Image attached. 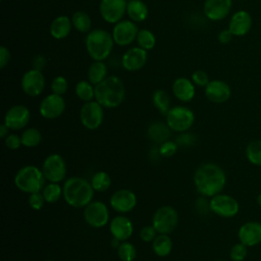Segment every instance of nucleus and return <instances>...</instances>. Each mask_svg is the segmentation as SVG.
Returning <instances> with one entry per match:
<instances>
[{
  "label": "nucleus",
  "mask_w": 261,
  "mask_h": 261,
  "mask_svg": "<svg viewBox=\"0 0 261 261\" xmlns=\"http://www.w3.org/2000/svg\"><path fill=\"white\" fill-rule=\"evenodd\" d=\"M193 180L201 196L211 198L223 191L226 184V174L218 164L207 162L196 169Z\"/></svg>",
  "instance_id": "f257e3e1"
},
{
  "label": "nucleus",
  "mask_w": 261,
  "mask_h": 261,
  "mask_svg": "<svg viewBox=\"0 0 261 261\" xmlns=\"http://www.w3.org/2000/svg\"><path fill=\"white\" fill-rule=\"evenodd\" d=\"M62 190L63 199L73 208H85L93 201L95 193L91 182L81 176H71L65 179Z\"/></svg>",
  "instance_id": "f03ea898"
},
{
  "label": "nucleus",
  "mask_w": 261,
  "mask_h": 261,
  "mask_svg": "<svg viewBox=\"0 0 261 261\" xmlns=\"http://www.w3.org/2000/svg\"><path fill=\"white\" fill-rule=\"evenodd\" d=\"M124 96V85L118 76H107L95 86V99L105 108L118 107L123 102Z\"/></svg>",
  "instance_id": "7ed1b4c3"
},
{
  "label": "nucleus",
  "mask_w": 261,
  "mask_h": 261,
  "mask_svg": "<svg viewBox=\"0 0 261 261\" xmlns=\"http://www.w3.org/2000/svg\"><path fill=\"white\" fill-rule=\"evenodd\" d=\"M113 43L112 35L101 29L91 31L86 38L88 54L95 61H103L106 59L112 51Z\"/></svg>",
  "instance_id": "20e7f679"
},
{
  "label": "nucleus",
  "mask_w": 261,
  "mask_h": 261,
  "mask_svg": "<svg viewBox=\"0 0 261 261\" xmlns=\"http://www.w3.org/2000/svg\"><path fill=\"white\" fill-rule=\"evenodd\" d=\"M45 180L42 169L36 165H24L14 175L15 187L29 195L41 192L45 186Z\"/></svg>",
  "instance_id": "39448f33"
},
{
  "label": "nucleus",
  "mask_w": 261,
  "mask_h": 261,
  "mask_svg": "<svg viewBox=\"0 0 261 261\" xmlns=\"http://www.w3.org/2000/svg\"><path fill=\"white\" fill-rule=\"evenodd\" d=\"M165 117L169 128L177 133L187 132L195 122L194 112L186 106L171 107L166 113Z\"/></svg>",
  "instance_id": "423d86ee"
},
{
  "label": "nucleus",
  "mask_w": 261,
  "mask_h": 261,
  "mask_svg": "<svg viewBox=\"0 0 261 261\" xmlns=\"http://www.w3.org/2000/svg\"><path fill=\"white\" fill-rule=\"evenodd\" d=\"M178 224V213L169 205L159 207L153 214L152 225L158 233L169 234Z\"/></svg>",
  "instance_id": "0eeeda50"
},
{
  "label": "nucleus",
  "mask_w": 261,
  "mask_h": 261,
  "mask_svg": "<svg viewBox=\"0 0 261 261\" xmlns=\"http://www.w3.org/2000/svg\"><path fill=\"white\" fill-rule=\"evenodd\" d=\"M209 208L217 216L222 218L234 217L240 211V204L232 196L219 193L209 200Z\"/></svg>",
  "instance_id": "6e6552de"
},
{
  "label": "nucleus",
  "mask_w": 261,
  "mask_h": 261,
  "mask_svg": "<svg viewBox=\"0 0 261 261\" xmlns=\"http://www.w3.org/2000/svg\"><path fill=\"white\" fill-rule=\"evenodd\" d=\"M42 171L46 180L50 182H61L66 175V163L63 157L59 154L53 153L48 155L43 164Z\"/></svg>",
  "instance_id": "1a4fd4ad"
},
{
  "label": "nucleus",
  "mask_w": 261,
  "mask_h": 261,
  "mask_svg": "<svg viewBox=\"0 0 261 261\" xmlns=\"http://www.w3.org/2000/svg\"><path fill=\"white\" fill-rule=\"evenodd\" d=\"M104 119L103 106L97 101L85 102L80 110V120L83 126L90 130L99 128Z\"/></svg>",
  "instance_id": "9d476101"
},
{
  "label": "nucleus",
  "mask_w": 261,
  "mask_h": 261,
  "mask_svg": "<svg viewBox=\"0 0 261 261\" xmlns=\"http://www.w3.org/2000/svg\"><path fill=\"white\" fill-rule=\"evenodd\" d=\"M84 219L94 228L104 227L109 221V210L102 201H92L84 208Z\"/></svg>",
  "instance_id": "9b49d317"
},
{
  "label": "nucleus",
  "mask_w": 261,
  "mask_h": 261,
  "mask_svg": "<svg viewBox=\"0 0 261 261\" xmlns=\"http://www.w3.org/2000/svg\"><path fill=\"white\" fill-rule=\"evenodd\" d=\"M136 194L128 189H120L115 191L110 199L109 204L111 208L118 213H128L137 205Z\"/></svg>",
  "instance_id": "f8f14e48"
},
{
  "label": "nucleus",
  "mask_w": 261,
  "mask_h": 261,
  "mask_svg": "<svg viewBox=\"0 0 261 261\" xmlns=\"http://www.w3.org/2000/svg\"><path fill=\"white\" fill-rule=\"evenodd\" d=\"M31 119V112L24 105H13L4 115V123L12 130L22 129Z\"/></svg>",
  "instance_id": "ddd939ff"
},
{
  "label": "nucleus",
  "mask_w": 261,
  "mask_h": 261,
  "mask_svg": "<svg viewBox=\"0 0 261 261\" xmlns=\"http://www.w3.org/2000/svg\"><path fill=\"white\" fill-rule=\"evenodd\" d=\"M65 110V101L62 96L50 94L46 96L40 103L39 112L46 119H55L59 117Z\"/></svg>",
  "instance_id": "4468645a"
},
{
  "label": "nucleus",
  "mask_w": 261,
  "mask_h": 261,
  "mask_svg": "<svg viewBox=\"0 0 261 261\" xmlns=\"http://www.w3.org/2000/svg\"><path fill=\"white\" fill-rule=\"evenodd\" d=\"M21 89L30 97L39 96L45 88V77L41 70L32 68L21 77Z\"/></svg>",
  "instance_id": "2eb2a0df"
},
{
  "label": "nucleus",
  "mask_w": 261,
  "mask_h": 261,
  "mask_svg": "<svg viewBox=\"0 0 261 261\" xmlns=\"http://www.w3.org/2000/svg\"><path fill=\"white\" fill-rule=\"evenodd\" d=\"M125 0H101L99 10L102 18L109 23L120 21L126 11Z\"/></svg>",
  "instance_id": "dca6fc26"
},
{
  "label": "nucleus",
  "mask_w": 261,
  "mask_h": 261,
  "mask_svg": "<svg viewBox=\"0 0 261 261\" xmlns=\"http://www.w3.org/2000/svg\"><path fill=\"white\" fill-rule=\"evenodd\" d=\"M138 33V27L133 20H120L113 27L111 35L115 44L126 46L137 39Z\"/></svg>",
  "instance_id": "f3484780"
},
{
  "label": "nucleus",
  "mask_w": 261,
  "mask_h": 261,
  "mask_svg": "<svg viewBox=\"0 0 261 261\" xmlns=\"http://www.w3.org/2000/svg\"><path fill=\"white\" fill-rule=\"evenodd\" d=\"M238 239L249 248L261 244V222L247 221L243 223L239 228Z\"/></svg>",
  "instance_id": "a211bd4d"
},
{
  "label": "nucleus",
  "mask_w": 261,
  "mask_h": 261,
  "mask_svg": "<svg viewBox=\"0 0 261 261\" xmlns=\"http://www.w3.org/2000/svg\"><path fill=\"white\" fill-rule=\"evenodd\" d=\"M232 0H205L204 14L213 21L225 18L230 12Z\"/></svg>",
  "instance_id": "6ab92c4d"
},
{
  "label": "nucleus",
  "mask_w": 261,
  "mask_h": 261,
  "mask_svg": "<svg viewBox=\"0 0 261 261\" xmlns=\"http://www.w3.org/2000/svg\"><path fill=\"white\" fill-rule=\"evenodd\" d=\"M231 95V90L228 84L221 80H213L208 83L205 87L206 98L213 103H224Z\"/></svg>",
  "instance_id": "aec40b11"
},
{
  "label": "nucleus",
  "mask_w": 261,
  "mask_h": 261,
  "mask_svg": "<svg viewBox=\"0 0 261 261\" xmlns=\"http://www.w3.org/2000/svg\"><path fill=\"white\" fill-rule=\"evenodd\" d=\"M109 230L113 238L123 242L127 241L132 237L134 232V225L128 217L117 215L111 219L109 223Z\"/></svg>",
  "instance_id": "412c9836"
},
{
  "label": "nucleus",
  "mask_w": 261,
  "mask_h": 261,
  "mask_svg": "<svg viewBox=\"0 0 261 261\" xmlns=\"http://www.w3.org/2000/svg\"><path fill=\"white\" fill-rule=\"evenodd\" d=\"M252 28V16L246 10L234 12L228 22V30L236 37L247 35Z\"/></svg>",
  "instance_id": "4be33fe9"
},
{
  "label": "nucleus",
  "mask_w": 261,
  "mask_h": 261,
  "mask_svg": "<svg viewBox=\"0 0 261 261\" xmlns=\"http://www.w3.org/2000/svg\"><path fill=\"white\" fill-rule=\"evenodd\" d=\"M147 51L141 47H134L124 52L121 58L122 67L128 71L141 69L147 61Z\"/></svg>",
  "instance_id": "5701e85b"
},
{
  "label": "nucleus",
  "mask_w": 261,
  "mask_h": 261,
  "mask_svg": "<svg viewBox=\"0 0 261 261\" xmlns=\"http://www.w3.org/2000/svg\"><path fill=\"white\" fill-rule=\"evenodd\" d=\"M172 93L181 102H190L196 94L195 84L187 77H178L172 84Z\"/></svg>",
  "instance_id": "b1692460"
},
{
  "label": "nucleus",
  "mask_w": 261,
  "mask_h": 261,
  "mask_svg": "<svg viewBox=\"0 0 261 261\" xmlns=\"http://www.w3.org/2000/svg\"><path fill=\"white\" fill-rule=\"evenodd\" d=\"M71 20L65 16L60 15L53 19L50 24V34L54 39L60 40L67 37L71 31Z\"/></svg>",
  "instance_id": "393cba45"
},
{
  "label": "nucleus",
  "mask_w": 261,
  "mask_h": 261,
  "mask_svg": "<svg viewBox=\"0 0 261 261\" xmlns=\"http://www.w3.org/2000/svg\"><path fill=\"white\" fill-rule=\"evenodd\" d=\"M170 130L171 129L169 128V126L167 125L166 122L164 123L161 121H156L149 125V127L147 129V136L153 142L162 144V143L168 141V139L170 137Z\"/></svg>",
  "instance_id": "a878e982"
},
{
  "label": "nucleus",
  "mask_w": 261,
  "mask_h": 261,
  "mask_svg": "<svg viewBox=\"0 0 261 261\" xmlns=\"http://www.w3.org/2000/svg\"><path fill=\"white\" fill-rule=\"evenodd\" d=\"M151 244L153 252L158 257H166L171 253L172 241L169 234L158 233Z\"/></svg>",
  "instance_id": "bb28decb"
},
{
  "label": "nucleus",
  "mask_w": 261,
  "mask_h": 261,
  "mask_svg": "<svg viewBox=\"0 0 261 261\" xmlns=\"http://www.w3.org/2000/svg\"><path fill=\"white\" fill-rule=\"evenodd\" d=\"M126 13L133 21L140 22L147 18L148 7L141 0H130L126 5Z\"/></svg>",
  "instance_id": "cd10ccee"
},
{
  "label": "nucleus",
  "mask_w": 261,
  "mask_h": 261,
  "mask_svg": "<svg viewBox=\"0 0 261 261\" xmlns=\"http://www.w3.org/2000/svg\"><path fill=\"white\" fill-rule=\"evenodd\" d=\"M107 66L103 61H94L88 69V79L92 85H98L107 76Z\"/></svg>",
  "instance_id": "c85d7f7f"
},
{
  "label": "nucleus",
  "mask_w": 261,
  "mask_h": 261,
  "mask_svg": "<svg viewBox=\"0 0 261 261\" xmlns=\"http://www.w3.org/2000/svg\"><path fill=\"white\" fill-rule=\"evenodd\" d=\"M46 203L53 204L59 201L61 197H63V190L62 187L58 182H48L44 186L43 190L41 191Z\"/></svg>",
  "instance_id": "c756f323"
},
{
  "label": "nucleus",
  "mask_w": 261,
  "mask_h": 261,
  "mask_svg": "<svg viewBox=\"0 0 261 261\" xmlns=\"http://www.w3.org/2000/svg\"><path fill=\"white\" fill-rule=\"evenodd\" d=\"M152 102L156 109L163 115H166L170 109V97L164 90H156L152 95Z\"/></svg>",
  "instance_id": "7c9ffc66"
},
{
  "label": "nucleus",
  "mask_w": 261,
  "mask_h": 261,
  "mask_svg": "<svg viewBox=\"0 0 261 261\" xmlns=\"http://www.w3.org/2000/svg\"><path fill=\"white\" fill-rule=\"evenodd\" d=\"M245 154L251 164L261 167V140L251 141L246 147Z\"/></svg>",
  "instance_id": "2f4dec72"
},
{
  "label": "nucleus",
  "mask_w": 261,
  "mask_h": 261,
  "mask_svg": "<svg viewBox=\"0 0 261 261\" xmlns=\"http://www.w3.org/2000/svg\"><path fill=\"white\" fill-rule=\"evenodd\" d=\"M20 139L22 146L27 148H35L40 145L42 141V134L36 127H28L21 133Z\"/></svg>",
  "instance_id": "473e14b6"
},
{
  "label": "nucleus",
  "mask_w": 261,
  "mask_h": 261,
  "mask_svg": "<svg viewBox=\"0 0 261 261\" xmlns=\"http://www.w3.org/2000/svg\"><path fill=\"white\" fill-rule=\"evenodd\" d=\"M90 182H91L95 192L102 193V192L107 191L110 188L111 178H110V176L107 172L100 170V171L95 172L92 175Z\"/></svg>",
  "instance_id": "72a5a7b5"
},
{
  "label": "nucleus",
  "mask_w": 261,
  "mask_h": 261,
  "mask_svg": "<svg viewBox=\"0 0 261 261\" xmlns=\"http://www.w3.org/2000/svg\"><path fill=\"white\" fill-rule=\"evenodd\" d=\"M71 23L74 29L81 33H88L92 27V20L85 11H75L71 17Z\"/></svg>",
  "instance_id": "f704fd0d"
},
{
  "label": "nucleus",
  "mask_w": 261,
  "mask_h": 261,
  "mask_svg": "<svg viewBox=\"0 0 261 261\" xmlns=\"http://www.w3.org/2000/svg\"><path fill=\"white\" fill-rule=\"evenodd\" d=\"M75 94L77 98L84 102L92 101L95 98V88L88 81H81L75 86Z\"/></svg>",
  "instance_id": "c9c22d12"
},
{
  "label": "nucleus",
  "mask_w": 261,
  "mask_h": 261,
  "mask_svg": "<svg viewBox=\"0 0 261 261\" xmlns=\"http://www.w3.org/2000/svg\"><path fill=\"white\" fill-rule=\"evenodd\" d=\"M137 42H138L139 47L148 51V50L153 49V47L155 46L156 38L151 31L143 29V30H140L138 33Z\"/></svg>",
  "instance_id": "e433bc0d"
},
{
  "label": "nucleus",
  "mask_w": 261,
  "mask_h": 261,
  "mask_svg": "<svg viewBox=\"0 0 261 261\" xmlns=\"http://www.w3.org/2000/svg\"><path fill=\"white\" fill-rule=\"evenodd\" d=\"M117 255L121 261H134L137 257V249L132 243L123 241L117 248Z\"/></svg>",
  "instance_id": "4c0bfd02"
},
{
  "label": "nucleus",
  "mask_w": 261,
  "mask_h": 261,
  "mask_svg": "<svg viewBox=\"0 0 261 261\" xmlns=\"http://www.w3.org/2000/svg\"><path fill=\"white\" fill-rule=\"evenodd\" d=\"M248 248L243 243L234 244L229 250V258L231 261H244L248 255Z\"/></svg>",
  "instance_id": "58836bf2"
},
{
  "label": "nucleus",
  "mask_w": 261,
  "mask_h": 261,
  "mask_svg": "<svg viewBox=\"0 0 261 261\" xmlns=\"http://www.w3.org/2000/svg\"><path fill=\"white\" fill-rule=\"evenodd\" d=\"M67 81L64 76L62 75H58V76H55L53 79V81L51 82V90H52V93L54 94H57V95H60L62 96L63 94H65V92L67 91Z\"/></svg>",
  "instance_id": "ea45409f"
},
{
  "label": "nucleus",
  "mask_w": 261,
  "mask_h": 261,
  "mask_svg": "<svg viewBox=\"0 0 261 261\" xmlns=\"http://www.w3.org/2000/svg\"><path fill=\"white\" fill-rule=\"evenodd\" d=\"M177 148H178V145L176 144V142H172L168 140L160 144L159 153L162 157H171L176 153Z\"/></svg>",
  "instance_id": "a19ab883"
},
{
  "label": "nucleus",
  "mask_w": 261,
  "mask_h": 261,
  "mask_svg": "<svg viewBox=\"0 0 261 261\" xmlns=\"http://www.w3.org/2000/svg\"><path fill=\"white\" fill-rule=\"evenodd\" d=\"M46 203L42 192H36L33 194H30L29 196V205L33 210H41Z\"/></svg>",
  "instance_id": "79ce46f5"
},
{
  "label": "nucleus",
  "mask_w": 261,
  "mask_h": 261,
  "mask_svg": "<svg viewBox=\"0 0 261 261\" xmlns=\"http://www.w3.org/2000/svg\"><path fill=\"white\" fill-rule=\"evenodd\" d=\"M158 232L153 225H146L140 230V239L145 243H152Z\"/></svg>",
  "instance_id": "37998d69"
},
{
  "label": "nucleus",
  "mask_w": 261,
  "mask_h": 261,
  "mask_svg": "<svg viewBox=\"0 0 261 261\" xmlns=\"http://www.w3.org/2000/svg\"><path fill=\"white\" fill-rule=\"evenodd\" d=\"M192 82L198 87H206L208 85L209 76L203 70H196L192 73Z\"/></svg>",
  "instance_id": "c03bdc74"
},
{
  "label": "nucleus",
  "mask_w": 261,
  "mask_h": 261,
  "mask_svg": "<svg viewBox=\"0 0 261 261\" xmlns=\"http://www.w3.org/2000/svg\"><path fill=\"white\" fill-rule=\"evenodd\" d=\"M4 145L9 150H16V149H18L22 145L21 144L20 136H17L16 134H9L4 139Z\"/></svg>",
  "instance_id": "a18cd8bd"
},
{
  "label": "nucleus",
  "mask_w": 261,
  "mask_h": 261,
  "mask_svg": "<svg viewBox=\"0 0 261 261\" xmlns=\"http://www.w3.org/2000/svg\"><path fill=\"white\" fill-rule=\"evenodd\" d=\"M196 137L192 133H181L177 138H176V144L178 146H191L195 143Z\"/></svg>",
  "instance_id": "49530a36"
},
{
  "label": "nucleus",
  "mask_w": 261,
  "mask_h": 261,
  "mask_svg": "<svg viewBox=\"0 0 261 261\" xmlns=\"http://www.w3.org/2000/svg\"><path fill=\"white\" fill-rule=\"evenodd\" d=\"M10 60V53L4 46L0 47V67L4 68Z\"/></svg>",
  "instance_id": "de8ad7c7"
},
{
  "label": "nucleus",
  "mask_w": 261,
  "mask_h": 261,
  "mask_svg": "<svg viewBox=\"0 0 261 261\" xmlns=\"http://www.w3.org/2000/svg\"><path fill=\"white\" fill-rule=\"evenodd\" d=\"M233 35L230 33V31L228 29L226 30H222L220 31V33L218 34V41L221 43V44H227L231 41Z\"/></svg>",
  "instance_id": "09e8293b"
},
{
  "label": "nucleus",
  "mask_w": 261,
  "mask_h": 261,
  "mask_svg": "<svg viewBox=\"0 0 261 261\" xmlns=\"http://www.w3.org/2000/svg\"><path fill=\"white\" fill-rule=\"evenodd\" d=\"M45 63H46V59L39 55V56H36L33 60V65H34V68L35 69H38V70H41L44 66H45Z\"/></svg>",
  "instance_id": "8fccbe9b"
},
{
  "label": "nucleus",
  "mask_w": 261,
  "mask_h": 261,
  "mask_svg": "<svg viewBox=\"0 0 261 261\" xmlns=\"http://www.w3.org/2000/svg\"><path fill=\"white\" fill-rule=\"evenodd\" d=\"M8 132H9V127L4 122L1 123V125H0V137L5 139L9 135Z\"/></svg>",
  "instance_id": "3c124183"
},
{
  "label": "nucleus",
  "mask_w": 261,
  "mask_h": 261,
  "mask_svg": "<svg viewBox=\"0 0 261 261\" xmlns=\"http://www.w3.org/2000/svg\"><path fill=\"white\" fill-rule=\"evenodd\" d=\"M120 241L119 240H117V239H115V238H113L112 237V239H111V242H110V245H111V247L112 248H115V249H117L118 247H119V245H120Z\"/></svg>",
  "instance_id": "603ef678"
},
{
  "label": "nucleus",
  "mask_w": 261,
  "mask_h": 261,
  "mask_svg": "<svg viewBox=\"0 0 261 261\" xmlns=\"http://www.w3.org/2000/svg\"><path fill=\"white\" fill-rule=\"evenodd\" d=\"M256 202H257L258 206H259V207H261V193L257 196V198H256Z\"/></svg>",
  "instance_id": "864d4df0"
},
{
  "label": "nucleus",
  "mask_w": 261,
  "mask_h": 261,
  "mask_svg": "<svg viewBox=\"0 0 261 261\" xmlns=\"http://www.w3.org/2000/svg\"><path fill=\"white\" fill-rule=\"evenodd\" d=\"M44 261H53V260H44Z\"/></svg>",
  "instance_id": "5fc2aeb1"
},
{
  "label": "nucleus",
  "mask_w": 261,
  "mask_h": 261,
  "mask_svg": "<svg viewBox=\"0 0 261 261\" xmlns=\"http://www.w3.org/2000/svg\"><path fill=\"white\" fill-rule=\"evenodd\" d=\"M215 261H223V260H215Z\"/></svg>",
  "instance_id": "6e6d98bb"
}]
</instances>
